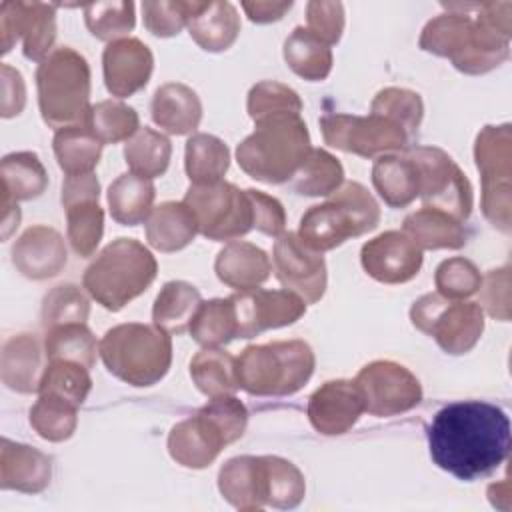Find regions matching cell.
<instances>
[{"label":"cell","mask_w":512,"mask_h":512,"mask_svg":"<svg viewBox=\"0 0 512 512\" xmlns=\"http://www.w3.org/2000/svg\"><path fill=\"white\" fill-rule=\"evenodd\" d=\"M434 464L458 480L496 470L510 450L508 414L490 402L462 400L440 408L426 430Z\"/></svg>","instance_id":"cell-1"},{"label":"cell","mask_w":512,"mask_h":512,"mask_svg":"<svg viewBox=\"0 0 512 512\" xmlns=\"http://www.w3.org/2000/svg\"><path fill=\"white\" fill-rule=\"evenodd\" d=\"M448 12L432 18L420 48L448 58L464 74H484L500 66L510 54V32L492 22L476 4H442Z\"/></svg>","instance_id":"cell-2"},{"label":"cell","mask_w":512,"mask_h":512,"mask_svg":"<svg viewBox=\"0 0 512 512\" xmlns=\"http://www.w3.org/2000/svg\"><path fill=\"white\" fill-rule=\"evenodd\" d=\"M256 128L236 148L240 168L254 180L282 184L296 176L312 146L308 126L296 112L260 118Z\"/></svg>","instance_id":"cell-3"},{"label":"cell","mask_w":512,"mask_h":512,"mask_svg":"<svg viewBox=\"0 0 512 512\" xmlns=\"http://www.w3.org/2000/svg\"><path fill=\"white\" fill-rule=\"evenodd\" d=\"M246 422L248 410L234 394L210 398L194 416L170 430L168 452L180 466L206 468L224 446L244 434Z\"/></svg>","instance_id":"cell-4"},{"label":"cell","mask_w":512,"mask_h":512,"mask_svg":"<svg viewBox=\"0 0 512 512\" xmlns=\"http://www.w3.org/2000/svg\"><path fill=\"white\" fill-rule=\"evenodd\" d=\"M152 252L134 238H116L84 270L82 286L106 310L118 312L156 278Z\"/></svg>","instance_id":"cell-5"},{"label":"cell","mask_w":512,"mask_h":512,"mask_svg":"<svg viewBox=\"0 0 512 512\" xmlns=\"http://www.w3.org/2000/svg\"><path fill=\"white\" fill-rule=\"evenodd\" d=\"M380 222V206L360 182H342L324 204L310 206L298 226V238L316 252L332 250L348 238L374 230Z\"/></svg>","instance_id":"cell-6"},{"label":"cell","mask_w":512,"mask_h":512,"mask_svg":"<svg viewBox=\"0 0 512 512\" xmlns=\"http://www.w3.org/2000/svg\"><path fill=\"white\" fill-rule=\"evenodd\" d=\"M98 354L108 372L132 386H152L162 380L172 362V340L156 324H118L110 328Z\"/></svg>","instance_id":"cell-7"},{"label":"cell","mask_w":512,"mask_h":512,"mask_svg":"<svg viewBox=\"0 0 512 512\" xmlns=\"http://www.w3.org/2000/svg\"><path fill=\"white\" fill-rule=\"evenodd\" d=\"M314 352L304 340L254 344L236 358L238 388L254 396H290L314 372Z\"/></svg>","instance_id":"cell-8"},{"label":"cell","mask_w":512,"mask_h":512,"mask_svg":"<svg viewBox=\"0 0 512 512\" xmlns=\"http://www.w3.org/2000/svg\"><path fill=\"white\" fill-rule=\"evenodd\" d=\"M38 106L50 128L82 124L90 104V66L72 46L52 50L36 70Z\"/></svg>","instance_id":"cell-9"},{"label":"cell","mask_w":512,"mask_h":512,"mask_svg":"<svg viewBox=\"0 0 512 512\" xmlns=\"http://www.w3.org/2000/svg\"><path fill=\"white\" fill-rule=\"evenodd\" d=\"M412 324L432 336L446 354H466L484 332V310L476 302H458L430 292L410 308Z\"/></svg>","instance_id":"cell-10"},{"label":"cell","mask_w":512,"mask_h":512,"mask_svg":"<svg viewBox=\"0 0 512 512\" xmlns=\"http://www.w3.org/2000/svg\"><path fill=\"white\" fill-rule=\"evenodd\" d=\"M182 202L192 210L198 232L208 240H236L254 228L248 192L226 180L190 184Z\"/></svg>","instance_id":"cell-11"},{"label":"cell","mask_w":512,"mask_h":512,"mask_svg":"<svg viewBox=\"0 0 512 512\" xmlns=\"http://www.w3.org/2000/svg\"><path fill=\"white\" fill-rule=\"evenodd\" d=\"M476 166L482 176V212L502 232H510V126H484L474 144Z\"/></svg>","instance_id":"cell-12"},{"label":"cell","mask_w":512,"mask_h":512,"mask_svg":"<svg viewBox=\"0 0 512 512\" xmlns=\"http://www.w3.org/2000/svg\"><path fill=\"white\" fill-rule=\"evenodd\" d=\"M320 130L328 146L362 158L400 152L410 140V134L400 124L380 114H324L320 118Z\"/></svg>","instance_id":"cell-13"},{"label":"cell","mask_w":512,"mask_h":512,"mask_svg":"<svg viewBox=\"0 0 512 512\" xmlns=\"http://www.w3.org/2000/svg\"><path fill=\"white\" fill-rule=\"evenodd\" d=\"M408 158L420 176V198L424 206L438 208L456 220H466L472 210V186L448 152L436 146H416Z\"/></svg>","instance_id":"cell-14"},{"label":"cell","mask_w":512,"mask_h":512,"mask_svg":"<svg viewBox=\"0 0 512 512\" xmlns=\"http://www.w3.org/2000/svg\"><path fill=\"white\" fill-rule=\"evenodd\" d=\"M364 398V412L372 416H396L416 408L422 400L418 378L402 364L376 360L366 364L354 378Z\"/></svg>","instance_id":"cell-15"},{"label":"cell","mask_w":512,"mask_h":512,"mask_svg":"<svg viewBox=\"0 0 512 512\" xmlns=\"http://www.w3.org/2000/svg\"><path fill=\"white\" fill-rule=\"evenodd\" d=\"M218 488L224 500L238 510L274 508L278 498L276 456L230 458L218 472Z\"/></svg>","instance_id":"cell-16"},{"label":"cell","mask_w":512,"mask_h":512,"mask_svg":"<svg viewBox=\"0 0 512 512\" xmlns=\"http://www.w3.org/2000/svg\"><path fill=\"white\" fill-rule=\"evenodd\" d=\"M98 198L100 182L94 172L64 178L62 206L66 212V234L74 252L82 258L96 252L104 234V212Z\"/></svg>","instance_id":"cell-17"},{"label":"cell","mask_w":512,"mask_h":512,"mask_svg":"<svg viewBox=\"0 0 512 512\" xmlns=\"http://www.w3.org/2000/svg\"><path fill=\"white\" fill-rule=\"evenodd\" d=\"M56 8L44 2H2L0 4V38L2 52L22 40V52L28 60L42 62L56 40Z\"/></svg>","instance_id":"cell-18"},{"label":"cell","mask_w":512,"mask_h":512,"mask_svg":"<svg viewBox=\"0 0 512 512\" xmlns=\"http://www.w3.org/2000/svg\"><path fill=\"white\" fill-rule=\"evenodd\" d=\"M274 270L280 284L306 304L318 302L326 292V262L322 252L306 246L296 232H284L274 244Z\"/></svg>","instance_id":"cell-19"},{"label":"cell","mask_w":512,"mask_h":512,"mask_svg":"<svg viewBox=\"0 0 512 512\" xmlns=\"http://www.w3.org/2000/svg\"><path fill=\"white\" fill-rule=\"evenodd\" d=\"M236 314V338H254L270 328L294 324L304 312L306 302L290 290H244L230 296Z\"/></svg>","instance_id":"cell-20"},{"label":"cell","mask_w":512,"mask_h":512,"mask_svg":"<svg viewBox=\"0 0 512 512\" xmlns=\"http://www.w3.org/2000/svg\"><path fill=\"white\" fill-rule=\"evenodd\" d=\"M360 262L366 274L374 280L384 284H402L420 272L422 248L408 234L388 230L362 246Z\"/></svg>","instance_id":"cell-21"},{"label":"cell","mask_w":512,"mask_h":512,"mask_svg":"<svg viewBox=\"0 0 512 512\" xmlns=\"http://www.w3.org/2000/svg\"><path fill=\"white\" fill-rule=\"evenodd\" d=\"M154 68L152 50L138 38H120L102 52L104 84L116 98H128L142 90Z\"/></svg>","instance_id":"cell-22"},{"label":"cell","mask_w":512,"mask_h":512,"mask_svg":"<svg viewBox=\"0 0 512 512\" xmlns=\"http://www.w3.org/2000/svg\"><path fill=\"white\" fill-rule=\"evenodd\" d=\"M364 412V398L354 380H328L308 400V420L320 434L348 432Z\"/></svg>","instance_id":"cell-23"},{"label":"cell","mask_w":512,"mask_h":512,"mask_svg":"<svg viewBox=\"0 0 512 512\" xmlns=\"http://www.w3.org/2000/svg\"><path fill=\"white\" fill-rule=\"evenodd\" d=\"M68 262L66 244L58 230L36 224L30 226L12 246V264L32 280L56 276Z\"/></svg>","instance_id":"cell-24"},{"label":"cell","mask_w":512,"mask_h":512,"mask_svg":"<svg viewBox=\"0 0 512 512\" xmlns=\"http://www.w3.org/2000/svg\"><path fill=\"white\" fill-rule=\"evenodd\" d=\"M52 478V460L44 452L2 438L0 486L26 494L42 492Z\"/></svg>","instance_id":"cell-25"},{"label":"cell","mask_w":512,"mask_h":512,"mask_svg":"<svg viewBox=\"0 0 512 512\" xmlns=\"http://www.w3.org/2000/svg\"><path fill=\"white\" fill-rule=\"evenodd\" d=\"M272 270L268 254L250 242L226 244L214 262V272L226 286L244 292L254 290L268 280Z\"/></svg>","instance_id":"cell-26"},{"label":"cell","mask_w":512,"mask_h":512,"mask_svg":"<svg viewBox=\"0 0 512 512\" xmlns=\"http://www.w3.org/2000/svg\"><path fill=\"white\" fill-rule=\"evenodd\" d=\"M152 120L168 134H190L202 120V102L198 94L180 82L160 86L150 102Z\"/></svg>","instance_id":"cell-27"},{"label":"cell","mask_w":512,"mask_h":512,"mask_svg":"<svg viewBox=\"0 0 512 512\" xmlns=\"http://www.w3.org/2000/svg\"><path fill=\"white\" fill-rule=\"evenodd\" d=\"M144 224L148 244L160 252L182 250L198 234L196 218L184 202H162L154 206Z\"/></svg>","instance_id":"cell-28"},{"label":"cell","mask_w":512,"mask_h":512,"mask_svg":"<svg viewBox=\"0 0 512 512\" xmlns=\"http://www.w3.org/2000/svg\"><path fill=\"white\" fill-rule=\"evenodd\" d=\"M402 232L408 234L422 250H458L466 244V230L462 222L430 206L408 214L402 222Z\"/></svg>","instance_id":"cell-29"},{"label":"cell","mask_w":512,"mask_h":512,"mask_svg":"<svg viewBox=\"0 0 512 512\" xmlns=\"http://www.w3.org/2000/svg\"><path fill=\"white\" fill-rule=\"evenodd\" d=\"M372 184L392 208H404L420 194V176L408 156H378L372 166Z\"/></svg>","instance_id":"cell-30"},{"label":"cell","mask_w":512,"mask_h":512,"mask_svg":"<svg viewBox=\"0 0 512 512\" xmlns=\"http://www.w3.org/2000/svg\"><path fill=\"white\" fill-rule=\"evenodd\" d=\"M192 40L206 52L228 50L240 34V16L230 2H206L186 24Z\"/></svg>","instance_id":"cell-31"},{"label":"cell","mask_w":512,"mask_h":512,"mask_svg":"<svg viewBox=\"0 0 512 512\" xmlns=\"http://www.w3.org/2000/svg\"><path fill=\"white\" fill-rule=\"evenodd\" d=\"M2 382L20 394L38 392L40 384V346L30 334H16L2 348Z\"/></svg>","instance_id":"cell-32"},{"label":"cell","mask_w":512,"mask_h":512,"mask_svg":"<svg viewBox=\"0 0 512 512\" xmlns=\"http://www.w3.org/2000/svg\"><path fill=\"white\" fill-rule=\"evenodd\" d=\"M156 188L152 180L132 172L120 174L108 188L110 214L118 224L136 226L146 222L152 212Z\"/></svg>","instance_id":"cell-33"},{"label":"cell","mask_w":512,"mask_h":512,"mask_svg":"<svg viewBox=\"0 0 512 512\" xmlns=\"http://www.w3.org/2000/svg\"><path fill=\"white\" fill-rule=\"evenodd\" d=\"M102 142L84 126L72 124L56 130L52 148L58 160V166L66 176L94 172L102 156Z\"/></svg>","instance_id":"cell-34"},{"label":"cell","mask_w":512,"mask_h":512,"mask_svg":"<svg viewBox=\"0 0 512 512\" xmlns=\"http://www.w3.org/2000/svg\"><path fill=\"white\" fill-rule=\"evenodd\" d=\"M284 60L288 68L304 80L320 82L332 70V50L308 28L296 26L284 42Z\"/></svg>","instance_id":"cell-35"},{"label":"cell","mask_w":512,"mask_h":512,"mask_svg":"<svg viewBox=\"0 0 512 512\" xmlns=\"http://www.w3.org/2000/svg\"><path fill=\"white\" fill-rule=\"evenodd\" d=\"M200 302V292L192 284L184 280L166 282L154 300L152 320L168 334H182L190 328Z\"/></svg>","instance_id":"cell-36"},{"label":"cell","mask_w":512,"mask_h":512,"mask_svg":"<svg viewBox=\"0 0 512 512\" xmlns=\"http://www.w3.org/2000/svg\"><path fill=\"white\" fill-rule=\"evenodd\" d=\"M230 166L228 146L212 134H192L184 150V168L190 184H212L222 180Z\"/></svg>","instance_id":"cell-37"},{"label":"cell","mask_w":512,"mask_h":512,"mask_svg":"<svg viewBox=\"0 0 512 512\" xmlns=\"http://www.w3.org/2000/svg\"><path fill=\"white\" fill-rule=\"evenodd\" d=\"M190 376L208 398L234 394L238 390L236 358L222 348H202L190 360Z\"/></svg>","instance_id":"cell-38"},{"label":"cell","mask_w":512,"mask_h":512,"mask_svg":"<svg viewBox=\"0 0 512 512\" xmlns=\"http://www.w3.org/2000/svg\"><path fill=\"white\" fill-rule=\"evenodd\" d=\"M0 176L2 194L16 202L38 198L48 186L46 168L34 152L6 154L0 164Z\"/></svg>","instance_id":"cell-39"},{"label":"cell","mask_w":512,"mask_h":512,"mask_svg":"<svg viewBox=\"0 0 512 512\" xmlns=\"http://www.w3.org/2000/svg\"><path fill=\"white\" fill-rule=\"evenodd\" d=\"M170 156V140L148 126L138 128L124 144V160L130 172L148 180L158 178L168 170Z\"/></svg>","instance_id":"cell-40"},{"label":"cell","mask_w":512,"mask_h":512,"mask_svg":"<svg viewBox=\"0 0 512 512\" xmlns=\"http://www.w3.org/2000/svg\"><path fill=\"white\" fill-rule=\"evenodd\" d=\"M192 338L204 348H220L238 336L236 314L230 298L200 302L190 322Z\"/></svg>","instance_id":"cell-41"},{"label":"cell","mask_w":512,"mask_h":512,"mask_svg":"<svg viewBox=\"0 0 512 512\" xmlns=\"http://www.w3.org/2000/svg\"><path fill=\"white\" fill-rule=\"evenodd\" d=\"M82 124L102 144H116V142L128 140L140 128L138 112L120 100H102L92 104Z\"/></svg>","instance_id":"cell-42"},{"label":"cell","mask_w":512,"mask_h":512,"mask_svg":"<svg viewBox=\"0 0 512 512\" xmlns=\"http://www.w3.org/2000/svg\"><path fill=\"white\" fill-rule=\"evenodd\" d=\"M44 350L48 360H70L90 370L96 364L98 344L86 322H72L48 328Z\"/></svg>","instance_id":"cell-43"},{"label":"cell","mask_w":512,"mask_h":512,"mask_svg":"<svg viewBox=\"0 0 512 512\" xmlns=\"http://www.w3.org/2000/svg\"><path fill=\"white\" fill-rule=\"evenodd\" d=\"M344 182L342 164L326 150L312 148L302 168L292 178V186L304 196H330Z\"/></svg>","instance_id":"cell-44"},{"label":"cell","mask_w":512,"mask_h":512,"mask_svg":"<svg viewBox=\"0 0 512 512\" xmlns=\"http://www.w3.org/2000/svg\"><path fill=\"white\" fill-rule=\"evenodd\" d=\"M90 388L92 378L86 366L70 360H50L42 370L38 394L58 396L80 408L90 394Z\"/></svg>","instance_id":"cell-45"},{"label":"cell","mask_w":512,"mask_h":512,"mask_svg":"<svg viewBox=\"0 0 512 512\" xmlns=\"http://www.w3.org/2000/svg\"><path fill=\"white\" fill-rule=\"evenodd\" d=\"M78 424V406L72 402L50 396L38 394L36 404L30 408V426L36 434L50 442L68 440Z\"/></svg>","instance_id":"cell-46"},{"label":"cell","mask_w":512,"mask_h":512,"mask_svg":"<svg viewBox=\"0 0 512 512\" xmlns=\"http://www.w3.org/2000/svg\"><path fill=\"white\" fill-rule=\"evenodd\" d=\"M84 22L90 34L104 42L128 38L134 28V4L132 2H92L84 6Z\"/></svg>","instance_id":"cell-47"},{"label":"cell","mask_w":512,"mask_h":512,"mask_svg":"<svg viewBox=\"0 0 512 512\" xmlns=\"http://www.w3.org/2000/svg\"><path fill=\"white\" fill-rule=\"evenodd\" d=\"M206 2L178 0V2H142V18L148 32L160 38L178 34L192 16H196Z\"/></svg>","instance_id":"cell-48"},{"label":"cell","mask_w":512,"mask_h":512,"mask_svg":"<svg viewBox=\"0 0 512 512\" xmlns=\"http://www.w3.org/2000/svg\"><path fill=\"white\" fill-rule=\"evenodd\" d=\"M370 114H380L384 118H390L396 124H400L408 134H412L418 130L422 122L424 104L420 94L412 90L384 88L374 96L370 104Z\"/></svg>","instance_id":"cell-49"},{"label":"cell","mask_w":512,"mask_h":512,"mask_svg":"<svg viewBox=\"0 0 512 512\" xmlns=\"http://www.w3.org/2000/svg\"><path fill=\"white\" fill-rule=\"evenodd\" d=\"M90 314V302L84 292L74 284L54 286L42 302V322L46 328L86 322Z\"/></svg>","instance_id":"cell-50"},{"label":"cell","mask_w":512,"mask_h":512,"mask_svg":"<svg viewBox=\"0 0 512 512\" xmlns=\"http://www.w3.org/2000/svg\"><path fill=\"white\" fill-rule=\"evenodd\" d=\"M434 284L440 296L448 300H462L478 292L482 276L474 262L462 256H454L438 264Z\"/></svg>","instance_id":"cell-51"},{"label":"cell","mask_w":512,"mask_h":512,"mask_svg":"<svg viewBox=\"0 0 512 512\" xmlns=\"http://www.w3.org/2000/svg\"><path fill=\"white\" fill-rule=\"evenodd\" d=\"M248 114L256 122L260 118L282 114V112H302V100L296 90L274 80H262L254 84L248 92Z\"/></svg>","instance_id":"cell-52"},{"label":"cell","mask_w":512,"mask_h":512,"mask_svg":"<svg viewBox=\"0 0 512 512\" xmlns=\"http://www.w3.org/2000/svg\"><path fill=\"white\" fill-rule=\"evenodd\" d=\"M308 30L326 42L328 46L336 44L344 30V6L340 2H322L314 0L306 4Z\"/></svg>","instance_id":"cell-53"},{"label":"cell","mask_w":512,"mask_h":512,"mask_svg":"<svg viewBox=\"0 0 512 512\" xmlns=\"http://www.w3.org/2000/svg\"><path fill=\"white\" fill-rule=\"evenodd\" d=\"M510 274H508V266L498 268V270H490L480 284V296H482V308H486V312L498 320H508L510 318Z\"/></svg>","instance_id":"cell-54"},{"label":"cell","mask_w":512,"mask_h":512,"mask_svg":"<svg viewBox=\"0 0 512 512\" xmlns=\"http://www.w3.org/2000/svg\"><path fill=\"white\" fill-rule=\"evenodd\" d=\"M252 202V218H254V228L260 230L266 236H280L284 234L286 228V212L280 200L274 196L248 188L246 190Z\"/></svg>","instance_id":"cell-55"},{"label":"cell","mask_w":512,"mask_h":512,"mask_svg":"<svg viewBox=\"0 0 512 512\" xmlns=\"http://www.w3.org/2000/svg\"><path fill=\"white\" fill-rule=\"evenodd\" d=\"M2 78V100H0V114L4 118L18 116L26 104V86L22 74L12 68L10 64H2L0 68Z\"/></svg>","instance_id":"cell-56"},{"label":"cell","mask_w":512,"mask_h":512,"mask_svg":"<svg viewBox=\"0 0 512 512\" xmlns=\"http://www.w3.org/2000/svg\"><path fill=\"white\" fill-rule=\"evenodd\" d=\"M292 8V2H270V0H264V2H242V10L246 12V16L252 20V22H258V24H268V22H276L280 20L288 10Z\"/></svg>","instance_id":"cell-57"},{"label":"cell","mask_w":512,"mask_h":512,"mask_svg":"<svg viewBox=\"0 0 512 512\" xmlns=\"http://www.w3.org/2000/svg\"><path fill=\"white\" fill-rule=\"evenodd\" d=\"M18 222H20L18 202L2 194V238H8L12 230L18 226Z\"/></svg>","instance_id":"cell-58"}]
</instances>
